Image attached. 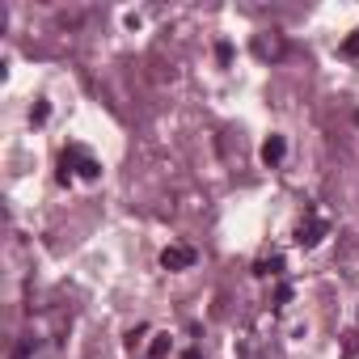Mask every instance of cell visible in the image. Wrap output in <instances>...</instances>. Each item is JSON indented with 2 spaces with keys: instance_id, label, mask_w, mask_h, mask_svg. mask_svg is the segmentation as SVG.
Masks as SVG:
<instances>
[{
  "instance_id": "6da1fadb",
  "label": "cell",
  "mask_w": 359,
  "mask_h": 359,
  "mask_svg": "<svg viewBox=\"0 0 359 359\" xmlns=\"http://www.w3.org/2000/svg\"><path fill=\"white\" fill-rule=\"evenodd\" d=\"M72 173L76 177H85V182H93V177L102 173V165L85 152V148H64V156H60V182H72Z\"/></svg>"
},
{
  "instance_id": "7a4b0ae2",
  "label": "cell",
  "mask_w": 359,
  "mask_h": 359,
  "mask_svg": "<svg viewBox=\"0 0 359 359\" xmlns=\"http://www.w3.org/2000/svg\"><path fill=\"white\" fill-rule=\"evenodd\" d=\"M325 233H330V224L309 212V220H300V229H296V245H300V250H313V245H321Z\"/></svg>"
},
{
  "instance_id": "3957f363",
  "label": "cell",
  "mask_w": 359,
  "mask_h": 359,
  "mask_svg": "<svg viewBox=\"0 0 359 359\" xmlns=\"http://www.w3.org/2000/svg\"><path fill=\"white\" fill-rule=\"evenodd\" d=\"M161 266L165 271H187V266H195V250L191 245H169L161 254Z\"/></svg>"
},
{
  "instance_id": "277c9868",
  "label": "cell",
  "mask_w": 359,
  "mask_h": 359,
  "mask_svg": "<svg viewBox=\"0 0 359 359\" xmlns=\"http://www.w3.org/2000/svg\"><path fill=\"white\" fill-rule=\"evenodd\" d=\"M254 55H258V60H279V55H283V39H279V34H271V39L258 34V39H254Z\"/></svg>"
},
{
  "instance_id": "5b68a950",
  "label": "cell",
  "mask_w": 359,
  "mask_h": 359,
  "mask_svg": "<svg viewBox=\"0 0 359 359\" xmlns=\"http://www.w3.org/2000/svg\"><path fill=\"white\" fill-rule=\"evenodd\" d=\"M283 152H287V140H283V135H271V140L262 144V165L275 169V165L283 161Z\"/></svg>"
},
{
  "instance_id": "8992f818",
  "label": "cell",
  "mask_w": 359,
  "mask_h": 359,
  "mask_svg": "<svg viewBox=\"0 0 359 359\" xmlns=\"http://www.w3.org/2000/svg\"><path fill=\"white\" fill-rule=\"evenodd\" d=\"M254 275H262V279H266V275H283V258H279V254L258 258V262H254Z\"/></svg>"
},
{
  "instance_id": "52a82bcc",
  "label": "cell",
  "mask_w": 359,
  "mask_h": 359,
  "mask_svg": "<svg viewBox=\"0 0 359 359\" xmlns=\"http://www.w3.org/2000/svg\"><path fill=\"white\" fill-rule=\"evenodd\" d=\"M169 351H173V338H169V334H156V338H152V346H148V355H152V359H165Z\"/></svg>"
},
{
  "instance_id": "ba28073f",
  "label": "cell",
  "mask_w": 359,
  "mask_h": 359,
  "mask_svg": "<svg viewBox=\"0 0 359 359\" xmlns=\"http://www.w3.org/2000/svg\"><path fill=\"white\" fill-rule=\"evenodd\" d=\"M355 351H359V330H351V334H346V346H342V355H346V359H351V355H355Z\"/></svg>"
},
{
  "instance_id": "9c48e42d",
  "label": "cell",
  "mask_w": 359,
  "mask_h": 359,
  "mask_svg": "<svg viewBox=\"0 0 359 359\" xmlns=\"http://www.w3.org/2000/svg\"><path fill=\"white\" fill-rule=\"evenodd\" d=\"M342 55H359V30H355V34L342 43Z\"/></svg>"
},
{
  "instance_id": "30bf717a",
  "label": "cell",
  "mask_w": 359,
  "mask_h": 359,
  "mask_svg": "<svg viewBox=\"0 0 359 359\" xmlns=\"http://www.w3.org/2000/svg\"><path fill=\"white\" fill-rule=\"evenodd\" d=\"M287 300H292V287H287V283H283V287H279V292H275V309H283V304H287Z\"/></svg>"
}]
</instances>
